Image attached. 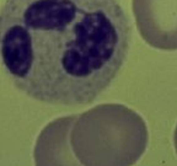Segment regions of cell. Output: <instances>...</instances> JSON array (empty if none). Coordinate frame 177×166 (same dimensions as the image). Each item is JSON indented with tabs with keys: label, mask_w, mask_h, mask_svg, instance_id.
Instances as JSON below:
<instances>
[{
	"label": "cell",
	"mask_w": 177,
	"mask_h": 166,
	"mask_svg": "<svg viewBox=\"0 0 177 166\" xmlns=\"http://www.w3.org/2000/svg\"><path fill=\"white\" fill-rule=\"evenodd\" d=\"M143 40L161 51H177V0H133Z\"/></svg>",
	"instance_id": "3957f363"
},
{
	"label": "cell",
	"mask_w": 177,
	"mask_h": 166,
	"mask_svg": "<svg viewBox=\"0 0 177 166\" xmlns=\"http://www.w3.org/2000/svg\"><path fill=\"white\" fill-rule=\"evenodd\" d=\"M76 116L60 117L39 133L33 158L36 166H82L70 145V129Z\"/></svg>",
	"instance_id": "277c9868"
},
{
	"label": "cell",
	"mask_w": 177,
	"mask_h": 166,
	"mask_svg": "<svg viewBox=\"0 0 177 166\" xmlns=\"http://www.w3.org/2000/svg\"><path fill=\"white\" fill-rule=\"evenodd\" d=\"M174 144H175V149H176V153H177V125H176V129H175V133H174Z\"/></svg>",
	"instance_id": "5b68a950"
},
{
	"label": "cell",
	"mask_w": 177,
	"mask_h": 166,
	"mask_svg": "<svg viewBox=\"0 0 177 166\" xmlns=\"http://www.w3.org/2000/svg\"><path fill=\"white\" fill-rule=\"evenodd\" d=\"M130 36L117 0H7L0 10V63L37 101L89 105L117 76Z\"/></svg>",
	"instance_id": "6da1fadb"
},
{
	"label": "cell",
	"mask_w": 177,
	"mask_h": 166,
	"mask_svg": "<svg viewBox=\"0 0 177 166\" xmlns=\"http://www.w3.org/2000/svg\"><path fill=\"white\" fill-rule=\"evenodd\" d=\"M148 128L135 111L102 104L76 116L70 145L82 166H133L148 146Z\"/></svg>",
	"instance_id": "7a4b0ae2"
}]
</instances>
